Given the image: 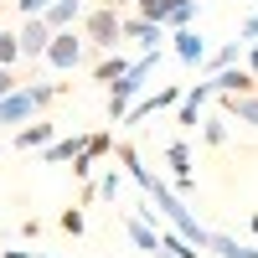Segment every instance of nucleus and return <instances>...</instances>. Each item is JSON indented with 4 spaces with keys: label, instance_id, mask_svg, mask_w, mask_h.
Wrapping results in <instances>:
<instances>
[{
    "label": "nucleus",
    "instance_id": "c85d7f7f",
    "mask_svg": "<svg viewBox=\"0 0 258 258\" xmlns=\"http://www.w3.org/2000/svg\"><path fill=\"white\" fill-rule=\"evenodd\" d=\"M238 36H243V41H258V11H253L243 26H238Z\"/></svg>",
    "mask_w": 258,
    "mask_h": 258
},
{
    "label": "nucleus",
    "instance_id": "ddd939ff",
    "mask_svg": "<svg viewBox=\"0 0 258 258\" xmlns=\"http://www.w3.org/2000/svg\"><path fill=\"white\" fill-rule=\"evenodd\" d=\"M57 140V124H26V129H16V135H11V150H26V155H31V150H36V155H41V150H47Z\"/></svg>",
    "mask_w": 258,
    "mask_h": 258
},
{
    "label": "nucleus",
    "instance_id": "2f4dec72",
    "mask_svg": "<svg viewBox=\"0 0 258 258\" xmlns=\"http://www.w3.org/2000/svg\"><path fill=\"white\" fill-rule=\"evenodd\" d=\"M248 227H253V238H258V212H253V222H248Z\"/></svg>",
    "mask_w": 258,
    "mask_h": 258
},
{
    "label": "nucleus",
    "instance_id": "6e6552de",
    "mask_svg": "<svg viewBox=\"0 0 258 258\" xmlns=\"http://www.w3.org/2000/svg\"><path fill=\"white\" fill-rule=\"evenodd\" d=\"M186 98V88L181 83H170V88H155V93H145L135 109H129V119L124 124H140V119H150V114H160V109H176V103Z\"/></svg>",
    "mask_w": 258,
    "mask_h": 258
},
{
    "label": "nucleus",
    "instance_id": "a211bd4d",
    "mask_svg": "<svg viewBox=\"0 0 258 258\" xmlns=\"http://www.w3.org/2000/svg\"><path fill=\"white\" fill-rule=\"evenodd\" d=\"M207 253H212V258H258V248L227 238V232H212V248H207Z\"/></svg>",
    "mask_w": 258,
    "mask_h": 258
},
{
    "label": "nucleus",
    "instance_id": "f257e3e1",
    "mask_svg": "<svg viewBox=\"0 0 258 258\" xmlns=\"http://www.w3.org/2000/svg\"><path fill=\"white\" fill-rule=\"evenodd\" d=\"M155 68H160V47H155V52H140L135 68H129L114 88H109V124H124V119H129V109L145 98V83H150V73H155Z\"/></svg>",
    "mask_w": 258,
    "mask_h": 258
},
{
    "label": "nucleus",
    "instance_id": "4468645a",
    "mask_svg": "<svg viewBox=\"0 0 258 258\" xmlns=\"http://www.w3.org/2000/svg\"><path fill=\"white\" fill-rule=\"evenodd\" d=\"M124 238L135 243L140 253H150V258H160V227H150V222L140 217V212H135V217H124Z\"/></svg>",
    "mask_w": 258,
    "mask_h": 258
},
{
    "label": "nucleus",
    "instance_id": "6ab92c4d",
    "mask_svg": "<svg viewBox=\"0 0 258 258\" xmlns=\"http://www.w3.org/2000/svg\"><path fill=\"white\" fill-rule=\"evenodd\" d=\"M238 57H248V41L238 36V41H227V47H217L207 57V73H222V68H238Z\"/></svg>",
    "mask_w": 258,
    "mask_h": 258
},
{
    "label": "nucleus",
    "instance_id": "4be33fe9",
    "mask_svg": "<svg viewBox=\"0 0 258 258\" xmlns=\"http://www.w3.org/2000/svg\"><path fill=\"white\" fill-rule=\"evenodd\" d=\"M93 186H98V202H119V191H124V165H119V170H103Z\"/></svg>",
    "mask_w": 258,
    "mask_h": 258
},
{
    "label": "nucleus",
    "instance_id": "393cba45",
    "mask_svg": "<svg viewBox=\"0 0 258 258\" xmlns=\"http://www.w3.org/2000/svg\"><path fill=\"white\" fill-rule=\"evenodd\" d=\"M197 6H202V0H176V11H170V21H165V26H176V31H186L191 21H197Z\"/></svg>",
    "mask_w": 258,
    "mask_h": 258
},
{
    "label": "nucleus",
    "instance_id": "423d86ee",
    "mask_svg": "<svg viewBox=\"0 0 258 258\" xmlns=\"http://www.w3.org/2000/svg\"><path fill=\"white\" fill-rule=\"evenodd\" d=\"M16 36H21V57H26V62H31V68H36V62H41V57H47V47H52V36H57V31L47 26V16H31V21H26V26H21V31H16Z\"/></svg>",
    "mask_w": 258,
    "mask_h": 258
},
{
    "label": "nucleus",
    "instance_id": "f8f14e48",
    "mask_svg": "<svg viewBox=\"0 0 258 258\" xmlns=\"http://www.w3.org/2000/svg\"><path fill=\"white\" fill-rule=\"evenodd\" d=\"M124 41H140L145 52H155L165 41V26L160 21H145V16H124Z\"/></svg>",
    "mask_w": 258,
    "mask_h": 258
},
{
    "label": "nucleus",
    "instance_id": "1a4fd4ad",
    "mask_svg": "<svg viewBox=\"0 0 258 258\" xmlns=\"http://www.w3.org/2000/svg\"><path fill=\"white\" fill-rule=\"evenodd\" d=\"M165 165H170L176 191H191V186H197V170H191V145H186V140H170V145H165Z\"/></svg>",
    "mask_w": 258,
    "mask_h": 258
},
{
    "label": "nucleus",
    "instance_id": "f3484780",
    "mask_svg": "<svg viewBox=\"0 0 258 258\" xmlns=\"http://www.w3.org/2000/svg\"><path fill=\"white\" fill-rule=\"evenodd\" d=\"M83 11H88L83 0H57V6L47 11V26H52V31H68V26H78V21H83Z\"/></svg>",
    "mask_w": 258,
    "mask_h": 258
},
{
    "label": "nucleus",
    "instance_id": "9d476101",
    "mask_svg": "<svg viewBox=\"0 0 258 258\" xmlns=\"http://www.w3.org/2000/svg\"><path fill=\"white\" fill-rule=\"evenodd\" d=\"M212 88H217V98L258 93V73H253V68H222V73H212Z\"/></svg>",
    "mask_w": 258,
    "mask_h": 258
},
{
    "label": "nucleus",
    "instance_id": "a878e982",
    "mask_svg": "<svg viewBox=\"0 0 258 258\" xmlns=\"http://www.w3.org/2000/svg\"><path fill=\"white\" fill-rule=\"evenodd\" d=\"M57 227L68 232V238H83V227H88V217H83L78 207H68V212H62V217H57Z\"/></svg>",
    "mask_w": 258,
    "mask_h": 258
},
{
    "label": "nucleus",
    "instance_id": "20e7f679",
    "mask_svg": "<svg viewBox=\"0 0 258 258\" xmlns=\"http://www.w3.org/2000/svg\"><path fill=\"white\" fill-rule=\"evenodd\" d=\"M47 62L52 73H73V68H83V62H88V36H83L78 26H68V31H57L52 36V47H47Z\"/></svg>",
    "mask_w": 258,
    "mask_h": 258
},
{
    "label": "nucleus",
    "instance_id": "dca6fc26",
    "mask_svg": "<svg viewBox=\"0 0 258 258\" xmlns=\"http://www.w3.org/2000/svg\"><path fill=\"white\" fill-rule=\"evenodd\" d=\"M83 150H88V135H68V140L57 135L47 150H41V160H47V165H62V160H78Z\"/></svg>",
    "mask_w": 258,
    "mask_h": 258
},
{
    "label": "nucleus",
    "instance_id": "b1692460",
    "mask_svg": "<svg viewBox=\"0 0 258 258\" xmlns=\"http://www.w3.org/2000/svg\"><path fill=\"white\" fill-rule=\"evenodd\" d=\"M16 62H26V57H21V36L0 26V68H16Z\"/></svg>",
    "mask_w": 258,
    "mask_h": 258
},
{
    "label": "nucleus",
    "instance_id": "473e14b6",
    "mask_svg": "<svg viewBox=\"0 0 258 258\" xmlns=\"http://www.w3.org/2000/svg\"><path fill=\"white\" fill-rule=\"evenodd\" d=\"M103 6H124V0H103Z\"/></svg>",
    "mask_w": 258,
    "mask_h": 258
},
{
    "label": "nucleus",
    "instance_id": "412c9836",
    "mask_svg": "<svg viewBox=\"0 0 258 258\" xmlns=\"http://www.w3.org/2000/svg\"><path fill=\"white\" fill-rule=\"evenodd\" d=\"M170 11H176V0H135V16H145V21H170Z\"/></svg>",
    "mask_w": 258,
    "mask_h": 258
},
{
    "label": "nucleus",
    "instance_id": "72a5a7b5",
    "mask_svg": "<svg viewBox=\"0 0 258 258\" xmlns=\"http://www.w3.org/2000/svg\"><path fill=\"white\" fill-rule=\"evenodd\" d=\"M0 150H6V145H0Z\"/></svg>",
    "mask_w": 258,
    "mask_h": 258
},
{
    "label": "nucleus",
    "instance_id": "2eb2a0df",
    "mask_svg": "<svg viewBox=\"0 0 258 258\" xmlns=\"http://www.w3.org/2000/svg\"><path fill=\"white\" fill-rule=\"evenodd\" d=\"M222 114H227L232 124L258 129V93H232V98H222Z\"/></svg>",
    "mask_w": 258,
    "mask_h": 258
},
{
    "label": "nucleus",
    "instance_id": "aec40b11",
    "mask_svg": "<svg viewBox=\"0 0 258 258\" xmlns=\"http://www.w3.org/2000/svg\"><path fill=\"white\" fill-rule=\"evenodd\" d=\"M129 68H135V62H129V57H119V52H114V57H103L98 68H93V83H103V88H114V83H119V78H124Z\"/></svg>",
    "mask_w": 258,
    "mask_h": 258
},
{
    "label": "nucleus",
    "instance_id": "5701e85b",
    "mask_svg": "<svg viewBox=\"0 0 258 258\" xmlns=\"http://www.w3.org/2000/svg\"><path fill=\"white\" fill-rule=\"evenodd\" d=\"M227 124H232L227 114H207V119H202V140H207V145H227Z\"/></svg>",
    "mask_w": 258,
    "mask_h": 258
},
{
    "label": "nucleus",
    "instance_id": "39448f33",
    "mask_svg": "<svg viewBox=\"0 0 258 258\" xmlns=\"http://www.w3.org/2000/svg\"><path fill=\"white\" fill-rule=\"evenodd\" d=\"M212 98H217L212 78H207V83H191V88H186V98L176 103V129H197V124H202V109H207Z\"/></svg>",
    "mask_w": 258,
    "mask_h": 258
},
{
    "label": "nucleus",
    "instance_id": "7ed1b4c3",
    "mask_svg": "<svg viewBox=\"0 0 258 258\" xmlns=\"http://www.w3.org/2000/svg\"><path fill=\"white\" fill-rule=\"evenodd\" d=\"M78 31L88 36V52H114L124 41V16H119V6H88Z\"/></svg>",
    "mask_w": 258,
    "mask_h": 258
},
{
    "label": "nucleus",
    "instance_id": "bb28decb",
    "mask_svg": "<svg viewBox=\"0 0 258 258\" xmlns=\"http://www.w3.org/2000/svg\"><path fill=\"white\" fill-rule=\"evenodd\" d=\"M52 6H57V0H16V11L26 16V21H31V16H47Z\"/></svg>",
    "mask_w": 258,
    "mask_h": 258
},
{
    "label": "nucleus",
    "instance_id": "f03ea898",
    "mask_svg": "<svg viewBox=\"0 0 258 258\" xmlns=\"http://www.w3.org/2000/svg\"><path fill=\"white\" fill-rule=\"evenodd\" d=\"M62 88H68V83H21L11 98H0V124H26V119H36L41 109H52V103L62 98Z\"/></svg>",
    "mask_w": 258,
    "mask_h": 258
},
{
    "label": "nucleus",
    "instance_id": "7c9ffc66",
    "mask_svg": "<svg viewBox=\"0 0 258 258\" xmlns=\"http://www.w3.org/2000/svg\"><path fill=\"white\" fill-rule=\"evenodd\" d=\"M6 258H47V253H26V248H6Z\"/></svg>",
    "mask_w": 258,
    "mask_h": 258
},
{
    "label": "nucleus",
    "instance_id": "cd10ccee",
    "mask_svg": "<svg viewBox=\"0 0 258 258\" xmlns=\"http://www.w3.org/2000/svg\"><path fill=\"white\" fill-rule=\"evenodd\" d=\"M21 83H26V78H21L16 68H0V98H11V93L21 88Z\"/></svg>",
    "mask_w": 258,
    "mask_h": 258
},
{
    "label": "nucleus",
    "instance_id": "c756f323",
    "mask_svg": "<svg viewBox=\"0 0 258 258\" xmlns=\"http://www.w3.org/2000/svg\"><path fill=\"white\" fill-rule=\"evenodd\" d=\"M243 68H253V73H258V41L248 47V57H243Z\"/></svg>",
    "mask_w": 258,
    "mask_h": 258
},
{
    "label": "nucleus",
    "instance_id": "0eeeda50",
    "mask_svg": "<svg viewBox=\"0 0 258 258\" xmlns=\"http://www.w3.org/2000/svg\"><path fill=\"white\" fill-rule=\"evenodd\" d=\"M109 150H114V129H93V135H88V150L73 160V176H78V181H93V165L109 155Z\"/></svg>",
    "mask_w": 258,
    "mask_h": 258
},
{
    "label": "nucleus",
    "instance_id": "9b49d317",
    "mask_svg": "<svg viewBox=\"0 0 258 258\" xmlns=\"http://www.w3.org/2000/svg\"><path fill=\"white\" fill-rule=\"evenodd\" d=\"M170 41H176V57L186 62V68H207V36L197 31V26H186V31H176V36H170Z\"/></svg>",
    "mask_w": 258,
    "mask_h": 258
}]
</instances>
